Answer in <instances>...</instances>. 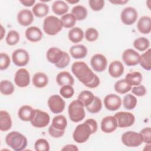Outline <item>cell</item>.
I'll list each match as a JSON object with an SVG mask.
<instances>
[{
    "mask_svg": "<svg viewBox=\"0 0 151 151\" xmlns=\"http://www.w3.org/2000/svg\"><path fill=\"white\" fill-rule=\"evenodd\" d=\"M48 77L44 73H36L32 77V84L37 88H43L48 84Z\"/></svg>",
    "mask_w": 151,
    "mask_h": 151,
    "instance_id": "484cf974",
    "label": "cell"
},
{
    "mask_svg": "<svg viewBox=\"0 0 151 151\" xmlns=\"http://www.w3.org/2000/svg\"><path fill=\"white\" fill-rule=\"evenodd\" d=\"M71 14L76 17L77 20L81 21L87 17V10L84 6L80 5H77L73 8Z\"/></svg>",
    "mask_w": 151,
    "mask_h": 151,
    "instance_id": "e575fe53",
    "label": "cell"
},
{
    "mask_svg": "<svg viewBox=\"0 0 151 151\" xmlns=\"http://www.w3.org/2000/svg\"><path fill=\"white\" fill-rule=\"evenodd\" d=\"M51 125L58 130L65 131L67 125V119L63 115L56 116L53 118Z\"/></svg>",
    "mask_w": 151,
    "mask_h": 151,
    "instance_id": "f546056e",
    "label": "cell"
},
{
    "mask_svg": "<svg viewBox=\"0 0 151 151\" xmlns=\"http://www.w3.org/2000/svg\"><path fill=\"white\" fill-rule=\"evenodd\" d=\"M17 21L22 26H28L34 21L33 13L27 9H22L17 15Z\"/></svg>",
    "mask_w": 151,
    "mask_h": 151,
    "instance_id": "e0dca14e",
    "label": "cell"
},
{
    "mask_svg": "<svg viewBox=\"0 0 151 151\" xmlns=\"http://www.w3.org/2000/svg\"><path fill=\"white\" fill-rule=\"evenodd\" d=\"M63 54V51L57 47H51L47 51L46 57L50 63L56 64L61 60Z\"/></svg>",
    "mask_w": 151,
    "mask_h": 151,
    "instance_id": "d6986e66",
    "label": "cell"
},
{
    "mask_svg": "<svg viewBox=\"0 0 151 151\" xmlns=\"http://www.w3.org/2000/svg\"><path fill=\"white\" fill-rule=\"evenodd\" d=\"M115 91L119 94H125L132 89V86L126 79H122L117 81L114 84Z\"/></svg>",
    "mask_w": 151,
    "mask_h": 151,
    "instance_id": "836d02e7",
    "label": "cell"
},
{
    "mask_svg": "<svg viewBox=\"0 0 151 151\" xmlns=\"http://www.w3.org/2000/svg\"><path fill=\"white\" fill-rule=\"evenodd\" d=\"M137 103L136 97L131 94H126L123 100V104L125 109L127 110H132L135 108Z\"/></svg>",
    "mask_w": 151,
    "mask_h": 151,
    "instance_id": "8d00e7d4",
    "label": "cell"
},
{
    "mask_svg": "<svg viewBox=\"0 0 151 151\" xmlns=\"http://www.w3.org/2000/svg\"><path fill=\"white\" fill-rule=\"evenodd\" d=\"M50 121V117L47 113L39 109H34V115L30 122L34 127L43 128L49 124Z\"/></svg>",
    "mask_w": 151,
    "mask_h": 151,
    "instance_id": "52a82bcc",
    "label": "cell"
},
{
    "mask_svg": "<svg viewBox=\"0 0 151 151\" xmlns=\"http://www.w3.org/2000/svg\"><path fill=\"white\" fill-rule=\"evenodd\" d=\"M5 33V29H4V28L3 27V26L1 25V40H2L4 37V35Z\"/></svg>",
    "mask_w": 151,
    "mask_h": 151,
    "instance_id": "9f6ffc18",
    "label": "cell"
},
{
    "mask_svg": "<svg viewBox=\"0 0 151 151\" xmlns=\"http://www.w3.org/2000/svg\"><path fill=\"white\" fill-rule=\"evenodd\" d=\"M84 106L77 100L71 101L68 107V113L70 119L73 122H79L84 119L86 116Z\"/></svg>",
    "mask_w": 151,
    "mask_h": 151,
    "instance_id": "3957f363",
    "label": "cell"
},
{
    "mask_svg": "<svg viewBox=\"0 0 151 151\" xmlns=\"http://www.w3.org/2000/svg\"><path fill=\"white\" fill-rule=\"evenodd\" d=\"M56 81L60 86L65 85L73 86L74 83L73 77L68 71H61L59 73L56 77Z\"/></svg>",
    "mask_w": 151,
    "mask_h": 151,
    "instance_id": "44dd1931",
    "label": "cell"
},
{
    "mask_svg": "<svg viewBox=\"0 0 151 151\" xmlns=\"http://www.w3.org/2000/svg\"><path fill=\"white\" fill-rule=\"evenodd\" d=\"M70 53L73 58L81 59L84 58L87 54V49L86 46L78 44L73 45L70 48Z\"/></svg>",
    "mask_w": 151,
    "mask_h": 151,
    "instance_id": "cb8c5ba5",
    "label": "cell"
},
{
    "mask_svg": "<svg viewBox=\"0 0 151 151\" xmlns=\"http://www.w3.org/2000/svg\"><path fill=\"white\" fill-rule=\"evenodd\" d=\"M102 107V103L100 99L94 96L93 102L86 107L87 110L91 113H97L100 111Z\"/></svg>",
    "mask_w": 151,
    "mask_h": 151,
    "instance_id": "ab89813d",
    "label": "cell"
},
{
    "mask_svg": "<svg viewBox=\"0 0 151 151\" xmlns=\"http://www.w3.org/2000/svg\"><path fill=\"white\" fill-rule=\"evenodd\" d=\"M19 41V34L15 30H11L8 32L6 37V42L9 45H14Z\"/></svg>",
    "mask_w": 151,
    "mask_h": 151,
    "instance_id": "60d3db41",
    "label": "cell"
},
{
    "mask_svg": "<svg viewBox=\"0 0 151 151\" xmlns=\"http://www.w3.org/2000/svg\"><path fill=\"white\" fill-rule=\"evenodd\" d=\"M104 104L107 110L115 111L120 107L122 105V99L116 94H110L105 97Z\"/></svg>",
    "mask_w": 151,
    "mask_h": 151,
    "instance_id": "9a60e30c",
    "label": "cell"
},
{
    "mask_svg": "<svg viewBox=\"0 0 151 151\" xmlns=\"http://www.w3.org/2000/svg\"><path fill=\"white\" fill-rule=\"evenodd\" d=\"M139 64L145 70L149 71L151 69V50L148 48L146 52L140 55Z\"/></svg>",
    "mask_w": 151,
    "mask_h": 151,
    "instance_id": "1f68e13d",
    "label": "cell"
},
{
    "mask_svg": "<svg viewBox=\"0 0 151 151\" xmlns=\"http://www.w3.org/2000/svg\"><path fill=\"white\" fill-rule=\"evenodd\" d=\"M68 37L72 42L77 43L83 40L84 37V32L79 27H74L68 31Z\"/></svg>",
    "mask_w": 151,
    "mask_h": 151,
    "instance_id": "f1b7e54d",
    "label": "cell"
},
{
    "mask_svg": "<svg viewBox=\"0 0 151 151\" xmlns=\"http://www.w3.org/2000/svg\"><path fill=\"white\" fill-rule=\"evenodd\" d=\"M117 122V126L120 128L128 127L132 126L135 121L134 116L130 112L120 111L114 116Z\"/></svg>",
    "mask_w": 151,
    "mask_h": 151,
    "instance_id": "ba28073f",
    "label": "cell"
},
{
    "mask_svg": "<svg viewBox=\"0 0 151 151\" xmlns=\"http://www.w3.org/2000/svg\"><path fill=\"white\" fill-rule=\"evenodd\" d=\"M14 82L19 87H26L30 83V76L28 71L25 68L19 69L15 74Z\"/></svg>",
    "mask_w": 151,
    "mask_h": 151,
    "instance_id": "7c38bea8",
    "label": "cell"
},
{
    "mask_svg": "<svg viewBox=\"0 0 151 151\" xmlns=\"http://www.w3.org/2000/svg\"><path fill=\"white\" fill-rule=\"evenodd\" d=\"M91 134L93 133L90 126L85 122L77 126L73 133V137L77 143H83L89 139Z\"/></svg>",
    "mask_w": 151,
    "mask_h": 151,
    "instance_id": "5b68a950",
    "label": "cell"
},
{
    "mask_svg": "<svg viewBox=\"0 0 151 151\" xmlns=\"http://www.w3.org/2000/svg\"><path fill=\"white\" fill-rule=\"evenodd\" d=\"M62 150H74L77 151L78 150V147L74 145H67L64 146L62 149Z\"/></svg>",
    "mask_w": 151,
    "mask_h": 151,
    "instance_id": "f5cc1de1",
    "label": "cell"
},
{
    "mask_svg": "<svg viewBox=\"0 0 151 151\" xmlns=\"http://www.w3.org/2000/svg\"><path fill=\"white\" fill-rule=\"evenodd\" d=\"M61 19L55 16L50 15L46 17L43 22V29L49 35H55L60 32L63 28Z\"/></svg>",
    "mask_w": 151,
    "mask_h": 151,
    "instance_id": "277c9868",
    "label": "cell"
},
{
    "mask_svg": "<svg viewBox=\"0 0 151 151\" xmlns=\"http://www.w3.org/2000/svg\"><path fill=\"white\" fill-rule=\"evenodd\" d=\"M43 34L41 29L37 27L32 26L28 27L25 31V37L31 42H35L40 41L42 38Z\"/></svg>",
    "mask_w": 151,
    "mask_h": 151,
    "instance_id": "ac0fdd59",
    "label": "cell"
},
{
    "mask_svg": "<svg viewBox=\"0 0 151 151\" xmlns=\"http://www.w3.org/2000/svg\"><path fill=\"white\" fill-rule=\"evenodd\" d=\"M10 58L9 55L4 52L0 54V69L1 70H4L8 68L10 64Z\"/></svg>",
    "mask_w": 151,
    "mask_h": 151,
    "instance_id": "f6af8a7d",
    "label": "cell"
},
{
    "mask_svg": "<svg viewBox=\"0 0 151 151\" xmlns=\"http://www.w3.org/2000/svg\"><path fill=\"white\" fill-rule=\"evenodd\" d=\"M142 135L143 142L147 144L151 143V129L150 127H145L142 129L140 132Z\"/></svg>",
    "mask_w": 151,
    "mask_h": 151,
    "instance_id": "7dc6e473",
    "label": "cell"
},
{
    "mask_svg": "<svg viewBox=\"0 0 151 151\" xmlns=\"http://www.w3.org/2000/svg\"><path fill=\"white\" fill-rule=\"evenodd\" d=\"M142 74L138 71L129 73L126 74L125 77V79L131 86L140 85L142 81Z\"/></svg>",
    "mask_w": 151,
    "mask_h": 151,
    "instance_id": "4dcf8cb0",
    "label": "cell"
},
{
    "mask_svg": "<svg viewBox=\"0 0 151 151\" xmlns=\"http://www.w3.org/2000/svg\"><path fill=\"white\" fill-rule=\"evenodd\" d=\"M122 60L127 66H134L139 63L140 54L135 50L128 48L123 52Z\"/></svg>",
    "mask_w": 151,
    "mask_h": 151,
    "instance_id": "4fadbf2b",
    "label": "cell"
},
{
    "mask_svg": "<svg viewBox=\"0 0 151 151\" xmlns=\"http://www.w3.org/2000/svg\"><path fill=\"white\" fill-rule=\"evenodd\" d=\"M60 93L64 98L69 99L73 96L74 93V90L72 86L65 85L62 86L60 88Z\"/></svg>",
    "mask_w": 151,
    "mask_h": 151,
    "instance_id": "7bdbcfd3",
    "label": "cell"
},
{
    "mask_svg": "<svg viewBox=\"0 0 151 151\" xmlns=\"http://www.w3.org/2000/svg\"><path fill=\"white\" fill-rule=\"evenodd\" d=\"M5 142L8 146L15 151L24 150L28 143L26 137L21 133L16 131L9 133L5 137Z\"/></svg>",
    "mask_w": 151,
    "mask_h": 151,
    "instance_id": "7a4b0ae2",
    "label": "cell"
},
{
    "mask_svg": "<svg viewBox=\"0 0 151 151\" xmlns=\"http://www.w3.org/2000/svg\"><path fill=\"white\" fill-rule=\"evenodd\" d=\"M124 73V66L123 64L117 60L112 61L109 67V73L114 78L120 77Z\"/></svg>",
    "mask_w": 151,
    "mask_h": 151,
    "instance_id": "ffe728a7",
    "label": "cell"
},
{
    "mask_svg": "<svg viewBox=\"0 0 151 151\" xmlns=\"http://www.w3.org/2000/svg\"><path fill=\"white\" fill-rule=\"evenodd\" d=\"M94 98V96L93 93L88 90L82 91L78 96V100H80L86 107L93 102Z\"/></svg>",
    "mask_w": 151,
    "mask_h": 151,
    "instance_id": "d6a6232c",
    "label": "cell"
},
{
    "mask_svg": "<svg viewBox=\"0 0 151 151\" xmlns=\"http://www.w3.org/2000/svg\"><path fill=\"white\" fill-rule=\"evenodd\" d=\"M69 9L68 5L63 1H55L52 5V10L58 15H64L67 14Z\"/></svg>",
    "mask_w": 151,
    "mask_h": 151,
    "instance_id": "4316f807",
    "label": "cell"
},
{
    "mask_svg": "<svg viewBox=\"0 0 151 151\" xmlns=\"http://www.w3.org/2000/svg\"><path fill=\"white\" fill-rule=\"evenodd\" d=\"M12 127V120L9 114L5 110L0 111V130L3 132L9 130Z\"/></svg>",
    "mask_w": 151,
    "mask_h": 151,
    "instance_id": "603a6c76",
    "label": "cell"
},
{
    "mask_svg": "<svg viewBox=\"0 0 151 151\" xmlns=\"http://www.w3.org/2000/svg\"><path fill=\"white\" fill-rule=\"evenodd\" d=\"M34 147L37 151H48L50 150V145L48 141L44 139H38L35 143Z\"/></svg>",
    "mask_w": 151,
    "mask_h": 151,
    "instance_id": "b9f144b4",
    "label": "cell"
},
{
    "mask_svg": "<svg viewBox=\"0 0 151 151\" xmlns=\"http://www.w3.org/2000/svg\"><path fill=\"white\" fill-rule=\"evenodd\" d=\"M33 14L38 18L45 17L49 12L48 5L43 2H38L34 5L32 8Z\"/></svg>",
    "mask_w": 151,
    "mask_h": 151,
    "instance_id": "83f0119b",
    "label": "cell"
},
{
    "mask_svg": "<svg viewBox=\"0 0 151 151\" xmlns=\"http://www.w3.org/2000/svg\"><path fill=\"white\" fill-rule=\"evenodd\" d=\"M71 71L77 79L86 87L93 88L99 86L100 78L84 62H74L71 66Z\"/></svg>",
    "mask_w": 151,
    "mask_h": 151,
    "instance_id": "6da1fadb",
    "label": "cell"
},
{
    "mask_svg": "<svg viewBox=\"0 0 151 151\" xmlns=\"http://www.w3.org/2000/svg\"><path fill=\"white\" fill-rule=\"evenodd\" d=\"M65 131H60L54 129L51 125L48 128V133L52 137L54 138H58L63 136L64 134Z\"/></svg>",
    "mask_w": 151,
    "mask_h": 151,
    "instance_id": "f907efd6",
    "label": "cell"
},
{
    "mask_svg": "<svg viewBox=\"0 0 151 151\" xmlns=\"http://www.w3.org/2000/svg\"><path fill=\"white\" fill-rule=\"evenodd\" d=\"M133 46L137 50L144 51L149 48L150 42L147 38L145 37H139L134 41Z\"/></svg>",
    "mask_w": 151,
    "mask_h": 151,
    "instance_id": "d590c367",
    "label": "cell"
},
{
    "mask_svg": "<svg viewBox=\"0 0 151 151\" xmlns=\"http://www.w3.org/2000/svg\"><path fill=\"white\" fill-rule=\"evenodd\" d=\"M34 113V109L28 105H24L20 107L18 112L19 118L22 121H31Z\"/></svg>",
    "mask_w": 151,
    "mask_h": 151,
    "instance_id": "d4e9b609",
    "label": "cell"
},
{
    "mask_svg": "<svg viewBox=\"0 0 151 151\" xmlns=\"http://www.w3.org/2000/svg\"><path fill=\"white\" fill-rule=\"evenodd\" d=\"M99 37V32L97 30L94 28H88L85 32L86 39L90 42L96 41Z\"/></svg>",
    "mask_w": 151,
    "mask_h": 151,
    "instance_id": "ee69618b",
    "label": "cell"
},
{
    "mask_svg": "<svg viewBox=\"0 0 151 151\" xmlns=\"http://www.w3.org/2000/svg\"><path fill=\"white\" fill-rule=\"evenodd\" d=\"M86 123H87L89 126H90L91 129V130H92V133H94L96 132V131L97 130V127H98V126H97V123L96 122V120H95L94 119H88L87 120H86L85 121Z\"/></svg>",
    "mask_w": 151,
    "mask_h": 151,
    "instance_id": "816d5d0a",
    "label": "cell"
},
{
    "mask_svg": "<svg viewBox=\"0 0 151 151\" xmlns=\"http://www.w3.org/2000/svg\"><path fill=\"white\" fill-rule=\"evenodd\" d=\"M48 106L51 111L54 114L61 113L65 106V101L59 95H52L48 100Z\"/></svg>",
    "mask_w": 151,
    "mask_h": 151,
    "instance_id": "9c48e42d",
    "label": "cell"
},
{
    "mask_svg": "<svg viewBox=\"0 0 151 151\" xmlns=\"http://www.w3.org/2000/svg\"><path fill=\"white\" fill-rule=\"evenodd\" d=\"M12 60L15 65L18 67L26 65L29 60L28 52L24 49H17L12 54Z\"/></svg>",
    "mask_w": 151,
    "mask_h": 151,
    "instance_id": "8fae6325",
    "label": "cell"
},
{
    "mask_svg": "<svg viewBox=\"0 0 151 151\" xmlns=\"http://www.w3.org/2000/svg\"><path fill=\"white\" fill-rule=\"evenodd\" d=\"M132 91L134 94L139 97L145 96L147 92L145 87L143 85H139V86H134V87H133Z\"/></svg>",
    "mask_w": 151,
    "mask_h": 151,
    "instance_id": "681fc988",
    "label": "cell"
},
{
    "mask_svg": "<svg viewBox=\"0 0 151 151\" xmlns=\"http://www.w3.org/2000/svg\"><path fill=\"white\" fill-rule=\"evenodd\" d=\"M138 13L134 8L129 6L123 9L121 12L122 22L127 25L133 24L137 20Z\"/></svg>",
    "mask_w": 151,
    "mask_h": 151,
    "instance_id": "30bf717a",
    "label": "cell"
},
{
    "mask_svg": "<svg viewBox=\"0 0 151 151\" xmlns=\"http://www.w3.org/2000/svg\"><path fill=\"white\" fill-rule=\"evenodd\" d=\"M60 19L62 22L63 27L66 28L73 27L77 21L76 17L71 13H67L63 15Z\"/></svg>",
    "mask_w": 151,
    "mask_h": 151,
    "instance_id": "f35d334b",
    "label": "cell"
},
{
    "mask_svg": "<svg viewBox=\"0 0 151 151\" xmlns=\"http://www.w3.org/2000/svg\"><path fill=\"white\" fill-rule=\"evenodd\" d=\"M110 2L113 4L116 5H123L128 2V0H110Z\"/></svg>",
    "mask_w": 151,
    "mask_h": 151,
    "instance_id": "11a10c76",
    "label": "cell"
},
{
    "mask_svg": "<svg viewBox=\"0 0 151 151\" xmlns=\"http://www.w3.org/2000/svg\"><path fill=\"white\" fill-rule=\"evenodd\" d=\"M89 5L90 8L95 11H100L104 7V1L103 0H89Z\"/></svg>",
    "mask_w": 151,
    "mask_h": 151,
    "instance_id": "bcb514c9",
    "label": "cell"
},
{
    "mask_svg": "<svg viewBox=\"0 0 151 151\" xmlns=\"http://www.w3.org/2000/svg\"><path fill=\"white\" fill-rule=\"evenodd\" d=\"M0 91L4 95H11L14 91V86L13 84L8 80H2L0 83Z\"/></svg>",
    "mask_w": 151,
    "mask_h": 151,
    "instance_id": "74e56055",
    "label": "cell"
},
{
    "mask_svg": "<svg viewBox=\"0 0 151 151\" xmlns=\"http://www.w3.org/2000/svg\"><path fill=\"white\" fill-rule=\"evenodd\" d=\"M70 61V58L68 54L64 51V54L61 60L57 64H55V65L56 66V67L58 68H63L67 67L69 64Z\"/></svg>",
    "mask_w": 151,
    "mask_h": 151,
    "instance_id": "c3c4849f",
    "label": "cell"
},
{
    "mask_svg": "<svg viewBox=\"0 0 151 151\" xmlns=\"http://www.w3.org/2000/svg\"><path fill=\"white\" fill-rule=\"evenodd\" d=\"M20 2L25 6H32L35 2V0H24V1H20Z\"/></svg>",
    "mask_w": 151,
    "mask_h": 151,
    "instance_id": "db71d44e",
    "label": "cell"
},
{
    "mask_svg": "<svg viewBox=\"0 0 151 151\" xmlns=\"http://www.w3.org/2000/svg\"><path fill=\"white\" fill-rule=\"evenodd\" d=\"M67 2L70 3V4H76V3H78L79 2V1H70V0H67Z\"/></svg>",
    "mask_w": 151,
    "mask_h": 151,
    "instance_id": "6f0895ef",
    "label": "cell"
},
{
    "mask_svg": "<svg viewBox=\"0 0 151 151\" xmlns=\"http://www.w3.org/2000/svg\"><path fill=\"white\" fill-rule=\"evenodd\" d=\"M90 64L94 71L97 72H102L106 68L107 61L104 55L96 54L91 57Z\"/></svg>",
    "mask_w": 151,
    "mask_h": 151,
    "instance_id": "5bb4252c",
    "label": "cell"
},
{
    "mask_svg": "<svg viewBox=\"0 0 151 151\" xmlns=\"http://www.w3.org/2000/svg\"><path fill=\"white\" fill-rule=\"evenodd\" d=\"M117 127V120L114 116H106L101 120V129L106 133H110L113 132Z\"/></svg>",
    "mask_w": 151,
    "mask_h": 151,
    "instance_id": "2e32d148",
    "label": "cell"
},
{
    "mask_svg": "<svg viewBox=\"0 0 151 151\" xmlns=\"http://www.w3.org/2000/svg\"><path fill=\"white\" fill-rule=\"evenodd\" d=\"M122 142L127 147H138L142 145L143 140L140 133L128 131L122 134Z\"/></svg>",
    "mask_w": 151,
    "mask_h": 151,
    "instance_id": "8992f818",
    "label": "cell"
},
{
    "mask_svg": "<svg viewBox=\"0 0 151 151\" xmlns=\"http://www.w3.org/2000/svg\"><path fill=\"white\" fill-rule=\"evenodd\" d=\"M137 27L140 32L144 34L150 33L151 31V18L148 16H143L138 21Z\"/></svg>",
    "mask_w": 151,
    "mask_h": 151,
    "instance_id": "7402d4cb",
    "label": "cell"
}]
</instances>
